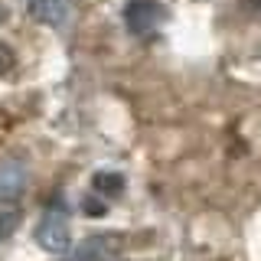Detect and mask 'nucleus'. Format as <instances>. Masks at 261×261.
Returning a JSON list of instances; mask_svg holds the SVG:
<instances>
[{"instance_id": "3", "label": "nucleus", "mask_w": 261, "mask_h": 261, "mask_svg": "<svg viewBox=\"0 0 261 261\" xmlns=\"http://www.w3.org/2000/svg\"><path fill=\"white\" fill-rule=\"evenodd\" d=\"M157 16H160V7L153 0H127L124 20L130 33H150L157 27Z\"/></svg>"}, {"instance_id": "5", "label": "nucleus", "mask_w": 261, "mask_h": 261, "mask_svg": "<svg viewBox=\"0 0 261 261\" xmlns=\"http://www.w3.org/2000/svg\"><path fill=\"white\" fill-rule=\"evenodd\" d=\"M111 248H114V245L105 242V235H92V239L72 255V261H101L105 255H111Z\"/></svg>"}, {"instance_id": "9", "label": "nucleus", "mask_w": 261, "mask_h": 261, "mask_svg": "<svg viewBox=\"0 0 261 261\" xmlns=\"http://www.w3.org/2000/svg\"><path fill=\"white\" fill-rule=\"evenodd\" d=\"M251 4H261V0H251Z\"/></svg>"}, {"instance_id": "7", "label": "nucleus", "mask_w": 261, "mask_h": 261, "mask_svg": "<svg viewBox=\"0 0 261 261\" xmlns=\"http://www.w3.org/2000/svg\"><path fill=\"white\" fill-rule=\"evenodd\" d=\"M16 222H20V216H16L13 209H10V212H0V242H4L7 235L16 228Z\"/></svg>"}, {"instance_id": "8", "label": "nucleus", "mask_w": 261, "mask_h": 261, "mask_svg": "<svg viewBox=\"0 0 261 261\" xmlns=\"http://www.w3.org/2000/svg\"><path fill=\"white\" fill-rule=\"evenodd\" d=\"M13 62H16L13 49L7 46V43H0V75H4V72H10V69H13Z\"/></svg>"}, {"instance_id": "2", "label": "nucleus", "mask_w": 261, "mask_h": 261, "mask_svg": "<svg viewBox=\"0 0 261 261\" xmlns=\"http://www.w3.org/2000/svg\"><path fill=\"white\" fill-rule=\"evenodd\" d=\"M23 186H27V167L20 157H10L0 163V202H13L20 199Z\"/></svg>"}, {"instance_id": "1", "label": "nucleus", "mask_w": 261, "mask_h": 261, "mask_svg": "<svg viewBox=\"0 0 261 261\" xmlns=\"http://www.w3.org/2000/svg\"><path fill=\"white\" fill-rule=\"evenodd\" d=\"M36 242H39V248L53 251V255H62V251L69 248V245H72V232H69V219H65V212L49 209L46 216L39 219Z\"/></svg>"}, {"instance_id": "6", "label": "nucleus", "mask_w": 261, "mask_h": 261, "mask_svg": "<svg viewBox=\"0 0 261 261\" xmlns=\"http://www.w3.org/2000/svg\"><path fill=\"white\" fill-rule=\"evenodd\" d=\"M121 183H124V179H121L118 173H98V176H95L98 193H118V190H121Z\"/></svg>"}, {"instance_id": "4", "label": "nucleus", "mask_w": 261, "mask_h": 261, "mask_svg": "<svg viewBox=\"0 0 261 261\" xmlns=\"http://www.w3.org/2000/svg\"><path fill=\"white\" fill-rule=\"evenodd\" d=\"M27 10L43 27H62L69 16V0H27Z\"/></svg>"}]
</instances>
